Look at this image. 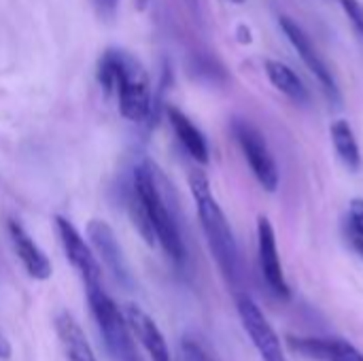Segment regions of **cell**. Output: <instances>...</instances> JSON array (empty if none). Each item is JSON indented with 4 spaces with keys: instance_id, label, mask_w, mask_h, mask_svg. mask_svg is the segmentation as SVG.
<instances>
[{
    "instance_id": "obj_1",
    "label": "cell",
    "mask_w": 363,
    "mask_h": 361,
    "mask_svg": "<svg viewBox=\"0 0 363 361\" xmlns=\"http://www.w3.org/2000/svg\"><path fill=\"white\" fill-rule=\"evenodd\" d=\"M98 83L115 96L119 113L134 123H143L151 117L153 96L145 68L136 57L119 49H106L98 60Z\"/></svg>"
},
{
    "instance_id": "obj_2",
    "label": "cell",
    "mask_w": 363,
    "mask_h": 361,
    "mask_svg": "<svg viewBox=\"0 0 363 361\" xmlns=\"http://www.w3.org/2000/svg\"><path fill=\"white\" fill-rule=\"evenodd\" d=\"M189 185H191V194H194L196 209H198V219L206 236L208 249L221 274L225 277V281L236 285L238 274H240V255H238V245L230 228V221L225 213L221 211L219 202L215 200L211 191V183L202 172H194L189 179Z\"/></svg>"
},
{
    "instance_id": "obj_3",
    "label": "cell",
    "mask_w": 363,
    "mask_h": 361,
    "mask_svg": "<svg viewBox=\"0 0 363 361\" xmlns=\"http://www.w3.org/2000/svg\"><path fill=\"white\" fill-rule=\"evenodd\" d=\"M132 189L140 196V200L149 213L157 245H162V249L174 264H183L185 262V245H183L179 226L166 204V198L157 185L155 166L151 162L136 166V170L132 174Z\"/></svg>"
},
{
    "instance_id": "obj_4",
    "label": "cell",
    "mask_w": 363,
    "mask_h": 361,
    "mask_svg": "<svg viewBox=\"0 0 363 361\" xmlns=\"http://www.w3.org/2000/svg\"><path fill=\"white\" fill-rule=\"evenodd\" d=\"M85 289H87L89 311L94 315V321L102 334V340L113 361H140L132 340V330L119 306L108 298L102 285H94Z\"/></svg>"
},
{
    "instance_id": "obj_5",
    "label": "cell",
    "mask_w": 363,
    "mask_h": 361,
    "mask_svg": "<svg viewBox=\"0 0 363 361\" xmlns=\"http://www.w3.org/2000/svg\"><path fill=\"white\" fill-rule=\"evenodd\" d=\"M232 132L236 136V143L242 149V155H245L251 172L259 181V185L270 194L277 191L279 181H281L279 166H277V162H274V157H272V153L268 149V143L262 136V132L255 126H251L249 121H245V119H234Z\"/></svg>"
},
{
    "instance_id": "obj_6",
    "label": "cell",
    "mask_w": 363,
    "mask_h": 361,
    "mask_svg": "<svg viewBox=\"0 0 363 361\" xmlns=\"http://www.w3.org/2000/svg\"><path fill=\"white\" fill-rule=\"evenodd\" d=\"M236 309H238L240 323H242L249 340L257 349L259 357L264 361H287V355L279 340V334L272 328V323L266 319L262 309L249 296H240L236 300Z\"/></svg>"
},
{
    "instance_id": "obj_7",
    "label": "cell",
    "mask_w": 363,
    "mask_h": 361,
    "mask_svg": "<svg viewBox=\"0 0 363 361\" xmlns=\"http://www.w3.org/2000/svg\"><path fill=\"white\" fill-rule=\"evenodd\" d=\"M279 26H281V30L285 32V36H287V40L291 43V47L298 51V55H300V60L304 62V66H306V68L315 74V79L321 83V87H323L325 96L330 98V102L340 104L342 98H340L338 83H336L332 70L328 68L325 60H323V57L319 55V51L315 49L311 36L298 26V21H294V19L287 17V15H281V17H279Z\"/></svg>"
},
{
    "instance_id": "obj_8",
    "label": "cell",
    "mask_w": 363,
    "mask_h": 361,
    "mask_svg": "<svg viewBox=\"0 0 363 361\" xmlns=\"http://www.w3.org/2000/svg\"><path fill=\"white\" fill-rule=\"evenodd\" d=\"M55 230H57V236H60V243L68 262L81 274L85 287L100 285V279H102L100 262L96 253L91 251V247L83 240L79 230L64 217H55Z\"/></svg>"
},
{
    "instance_id": "obj_9",
    "label": "cell",
    "mask_w": 363,
    "mask_h": 361,
    "mask_svg": "<svg viewBox=\"0 0 363 361\" xmlns=\"http://www.w3.org/2000/svg\"><path fill=\"white\" fill-rule=\"evenodd\" d=\"M257 257H259V268H262V277L266 285L279 300L287 302L291 298V289L287 285V279L281 266L274 228L270 219L264 215L257 219Z\"/></svg>"
},
{
    "instance_id": "obj_10",
    "label": "cell",
    "mask_w": 363,
    "mask_h": 361,
    "mask_svg": "<svg viewBox=\"0 0 363 361\" xmlns=\"http://www.w3.org/2000/svg\"><path fill=\"white\" fill-rule=\"evenodd\" d=\"M289 347L311 361H363V353L349 340L319 336H289Z\"/></svg>"
},
{
    "instance_id": "obj_11",
    "label": "cell",
    "mask_w": 363,
    "mask_h": 361,
    "mask_svg": "<svg viewBox=\"0 0 363 361\" xmlns=\"http://www.w3.org/2000/svg\"><path fill=\"white\" fill-rule=\"evenodd\" d=\"M87 236L91 240V247L96 249V255L102 260V264L113 272V277L123 283V285H130L132 283V277H130V268H128V262H125V255L121 251V245L113 232V228L106 223V221H89L87 226Z\"/></svg>"
},
{
    "instance_id": "obj_12",
    "label": "cell",
    "mask_w": 363,
    "mask_h": 361,
    "mask_svg": "<svg viewBox=\"0 0 363 361\" xmlns=\"http://www.w3.org/2000/svg\"><path fill=\"white\" fill-rule=\"evenodd\" d=\"M123 315L128 319V326L132 330V336L138 338V343L145 347V351L149 353L151 361H172L164 334L160 332L157 323L140 306L128 304L123 309Z\"/></svg>"
},
{
    "instance_id": "obj_13",
    "label": "cell",
    "mask_w": 363,
    "mask_h": 361,
    "mask_svg": "<svg viewBox=\"0 0 363 361\" xmlns=\"http://www.w3.org/2000/svg\"><path fill=\"white\" fill-rule=\"evenodd\" d=\"M6 228H9V238H11L13 251L19 257V262L23 264L26 272L36 281H47L51 277V272H53L49 257L30 238V234L23 230V226H19L17 221H9Z\"/></svg>"
},
{
    "instance_id": "obj_14",
    "label": "cell",
    "mask_w": 363,
    "mask_h": 361,
    "mask_svg": "<svg viewBox=\"0 0 363 361\" xmlns=\"http://www.w3.org/2000/svg\"><path fill=\"white\" fill-rule=\"evenodd\" d=\"M168 115V121L179 138V143L183 145V149L200 164H208V143L204 138V134L194 126V121L183 113L179 111L177 106H168L166 111Z\"/></svg>"
},
{
    "instance_id": "obj_15",
    "label": "cell",
    "mask_w": 363,
    "mask_h": 361,
    "mask_svg": "<svg viewBox=\"0 0 363 361\" xmlns=\"http://www.w3.org/2000/svg\"><path fill=\"white\" fill-rule=\"evenodd\" d=\"M55 332L62 343L66 361H98L81 326L68 313H62L55 317Z\"/></svg>"
},
{
    "instance_id": "obj_16",
    "label": "cell",
    "mask_w": 363,
    "mask_h": 361,
    "mask_svg": "<svg viewBox=\"0 0 363 361\" xmlns=\"http://www.w3.org/2000/svg\"><path fill=\"white\" fill-rule=\"evenodd\" d=\"M264 70H266L268 81H270L283 96H287L291 102H296V104H306V102L311 100L308 89L304 87L302 79H300V77L296 74V70H294L291 66H287L285 62H281V60H266Z\"/></svg>"
},
{
    "instance_id": "obj_17",
    "label": "cell",
    "mask_w": 363,
    "mask_h": 361,
    "mask_svg": "<svg viewBox=\"0 0 363 361\" xmlns=\"http://www.w3.org/2000/svg\"><path fill=\"white\" fill-rule=\"evenodd\" d=\"M330 136H332V143L340 162L351 172H357L362 168V153H359V145H357L351 123L347 119H336L330 128Z\"/></svg>"
},
{
    "instance_id": "obj_18",
    "label": "cell",
    "mask_w": 363,
    "mask_h": 361,
    "mask_svg": "<svg viewBox=\"0 0 363 361\" xmlns=\"http://www.w3.org/2000/svg\"><path fill=\"white\" fill-rule=\"evenodd\" d=\"M128 213H130V219H132L134 228H136L138 234L143 236V240H145L149 247L157 245L155 230H153V223H151V219H149V213H147V209H145L140 196H138L134 189H130V196H128Z\"/></svg>"
},
{
    "instance_id": "obj_19",
    "label": "cell",
    "mask_w": 363,
    "mask_h": 361,
    "mask_svg": "<svg viewBox=\"0 0 363 361\" xmlns=\"http://www.w3.org/2000/svg\"><path fill=\"white\" fill-rule=\"evenodd\" d=\"M349 236H363V198H353L349 204Z\"/></svg>"
},
{
    "instance_id": "obj_20",
    "label": "cell",
    "mask_w": 363,
    "mask_h": 361,
    "mask_svg": "<svg viewBox=\"0 0 363 361\" xmlns=\"http://www.w3.org/2000/svg\"><path fill=\"white\" fill-rule=\"evenodd\" d=\"M342 11L347 13V17L351 19L353 28L359 32V36L363 38V4L359 0H340Z\"/></svg>"
},
{
    "instance_id": "obj_21",
    "label": "cell",
    "mask_w": 363,
    "mask_h": 361,
    "mask_svg": "<svg viewBox=\"0 0 363 361\" xmlns=\"http://www.w3.org/2000/svg\"><path fill=\"white\" fill-rule=\"evenodd\" d=\"M181 357L183 361H213L211 355L196 340H189V338L181 340Z\"/></svg>"
},
{
    "instance_id": "obj_22",
    "label": "cell",
    "mask_w": 363,
    "mask_h": 361,
    "mask_svg": "<svg viewBox=\"0 0 363 361\" xmlns=\"http://www.w3.org/2000/svg\"><path fill=\"white\" fill-rule=\"evenodd\" d=\"M117 2H119V0H94L98 13H100L102 17H113V15H115V9H117Z\"/></svg>"
},
{
    "instance_id": "obj_23",
    "label": "cell",
    "mask_w": 363,
    "mask_h": 361,
    "mask_svg": "<svg viewBox=\"0 0 363 361\" xmlns=\"http://www.w3.org/2000/svg\"><path fill=\"white\" fill-rule=\"evenodd\" d=\"M9 357H11V343L0 332V360H9Z\"/></svg>"
},
{
    "instance_id": "obj_24",
    "label": "cell",
    "mask_w": 363,
    "mask_h": 361,
    "mask_svg": "<svg viewBox=\"0 0 363 361\" xmlns=\"http://www.w3.org/2000/svg\"><path fill=\"white\" fill-rule=\"evenodd\" d=\"M351 238V245L355 247V251L363 257V236H349Z\"/></svg>"
},
{
    "instance_id": "obj_25",
    "label": "cell",
    "mask_w": 363,
    "mask_h": 361,
    "mask_svg": "<svg viewBox=\"0 0 363 361\" xmlns=\"http://www.w3.org/2000/svg\"><path fill=\"white\" fill-rule=\"evenodd\" d=\"M232 2H236V4H242L245 0H232Z\"/></svg>"
}]
</instances>
